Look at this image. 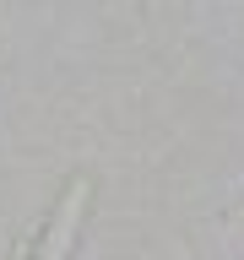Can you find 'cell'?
I'll return each mask as SVG.
<instances>
[]
</instances>
